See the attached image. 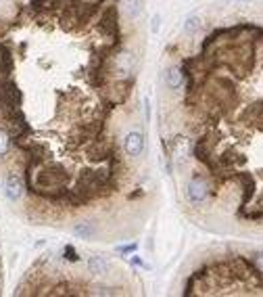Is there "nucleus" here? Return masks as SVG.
Masks as SVG:
<instances>
[{
    "instance_id": "obj_1",
    "label": "nucleus",
    "mask_w": 263,
    "mask_h": 297,
    "mask_svg": "<svg viewBox=\"0 0 263 297\" xmlns=\"http://www.w3.org/2000/svg\"><path fill=\"white\" fill-rule=\"evenodd\" d=\"M119 15H117V6L115 4H111L105 8V13L100 15L98 19V32L100 34H105V36H111V38H115L119 34Z\"/></svg>"
},
{
    "instance_id": "obj_2",
    "label": "nucleus",
    "mask_w": 263,
    "mask_h": 297,
    "mask_svg": "<svg viewBox=\"0 0 263 297\" xmlns=\"http://www.w3.org/2000/svg\"><path fill=\"white\" fill-rule=\"evenodd\" d=\"M186 193H188V199L192 203H200V201H205V197L209 195V184H207V180L203 176L195 174V176L190 178V182H188Z\"/></svg>"
},
{
    "instance_id": "obj_3",
    "label": "nucleus",
    "mask_w": 263,
    "mask_h": 297,
    "mask_svg": "<svg viewBox=\"0 0 263 297\" xmlns=\"http://www.w3.org/2000/svg\"><path fill=\"white\" fill-rule=\"evenodd\" d=\"M117 149L107 140H94L92 147H88V157L94 161H107L109 157H113Z\"/></svg>"
},
{
    "instance_id": "obj_4",
    "label": "nucleus",
    "mask_w": 263,
    "mask_h": 297,
    "mask_svg": "<svg viewBox=\"0 0 263 297\" xmlns=\"http://www.w3.org/2000/svg\"><path fill=\"white\" fill-rule=\"evenodd\" d=\"M124 149H126V153H128L130 157H138L140 153H142V149H144V136H142V132H138V130L130 132V134L126 136V140H124Z\"/></svg>"
},
{
    "instance_id": "obj_5",
    "label": "nucleus",
    "mask_w": 263,
    "mask_h": 297,
    "mask_svg": "<svg viewBox=\"0 0 263 297\" xmlns=\"http://www.w3.org/2000/svg\"><path fill=\"white\" fill-rule=\"evenodd\" d=\"M195 155L200 163H205V166L215 174V163L211 161V142L207 138H200L197 140V145H195Z\"/></svg>"
},
{
    "instance_id": "obj_6",
    "label": "nucleus",
    "mask_w": 263,
    "mask_h": 297,
    "mask_svg": "<svg viewBox=\"0 0 263 297\" xmlns=\"http://www.w3.org/2000/svg\"><path fill=\"white\" fill-rule=\"evenodd\" d=\"M134 53H128V50H124V53H119L115 57V71L119 76L128 78L132 71H134Z\"/></svg>"
},
{
    "instance_id": "obj_7",
    "label": "nucleus",
    "mask_w": 263,
    "mask_h": 297,
    "mask_svg": "<svg viewBox=\"0 0 263 297\" xmlns=\"http://www.w3.org/2000/svg\"><path fill=\"white\" fill-rule=\"evenodd\" d=\"M238 182L242 184V207H247V203L253 199V195H255V178L251 176V174H238Z\"/></svg>"
},
{
    "instance_id": "obj_8",
    "label": "nucleus",
    "mask_w": 263,
    "mask_h": 297,
    "mask_svg": "<svg viewBox=\"0 0 263 297\" xmlns=\"http://www.w3.org/2000/svg\"><path fill=\"white\" fill-rule=\"evenodd\" d=\"M4 193H6V197L11 199V201H17L19 197H21V193H23V182H21V178H19L17 174H8L6 184H4Z\"/></svg>"
},
{
    "instance_id": "obj_9",
    "label": "nucleus",
    "mask_w": 263,
    "mask_h": 297,
    "mask_svg": "<svg viewBox=\"0 0 263 297\" xmlns=\"http://www.w3.org/2000/svg\"><path fill=\"white\" fill-rule=\"evenodd\" d=\"M184 71H182V67H171L167 74H165V82H167V86L171 90H178L182 88V84H184Z\"/></svg>"
},
{
    "instance_id": "obj_10",
    "label": "nucleus",
    "mask_w": 263,
    "mask_h": 297,
    "mask_svg": "<svg viewBox=\"0 0 263 297\" xmlns=\"http://www.w3.org/2000/svg\"><path fill=\"white\" fill-rule=\"evenodd\" d=\"M73 234L82 239H92L96 234V224L94 222H77L73 226Z\"/></svg>"
},
{
    "instance_id": "obj_11",
    "label": "nucleus",
    "mask_w": 263,
    "mask_h": 297,
    "mask_svg": "<svg viewBox=\"0 0 263 297\" xmlns=\"http://www.w3.org/2000/svg\"><path fill=\"white\" fill-rule=\"evenodd\" d=\"M88 268L92 274H105L109 270V266L105 262V258H100V255H92V258L88 260Z\"/></svg>"
},
{
    "instance_id": "obj_12",
    "label": "nucleus",
    "mask_w": 263,
    "mask_h": 297,
    "mask_svg": "<svg viewBox=\"0 0 263 297\" xmlns=\"http://www.w3.org/2000/svg\"><path fill=\"white\" fill-rule=\"evenodd\" d=\"M100 130H103V124H100V121H94V124L84 126L79 134H82V138H84V140H96V138H98V134H100Z\"/></svg>"
},
{
    "instance_id": "obj_13",
    "label": "nucleus",
    "mask_w": 263,
    "mask_h": 297,
    "mask_svg": "<svg viewBox=\"0 0 263 297\" xmlns=\"http://www.w3.org/2000/svg\"><path fill=\"white\" fill-rule=\"evenodd\" d=\"M124 6L130 17H138L140 11H142V2L140 0H124Z\"/></svg>"
},
{
    "instance_id": "obj_14",
    "label": "nucleus",
    "mask_w": 263,
    "mask_h": 297,
    "mask_svg": "<svg viewBox=\"0 0 263 297\" xmlns=\"http://www.w3.org/2000/svg\"><path fill=\"white\" fill-rule=\"evenodd\" d=\"M8 149H11V134L0 128V157H4L8 153Z\"/></svg>"
},
{
    "instance_id": "obj_15",
    "label": "nucleus",
    "mask_w": 263,
    "mask_h": 297,
    "mask_svg": "<svg viewBox=\"0 0 263 297\" xmlns=\"http://www.w3.org/2000/svg\"><path fill=\"white\" fill-rule=\"evenodd\" d=\"M198 27H200V19L198 17H190L188 21H186V25H184V29H186L188 34H195Z\"/></svg>"
},
{
    "instance_id": "obj_16",
    "label": "nucleus",
    "mask_w": 263,
    "mask_h": 297,
    "mask_svg": "<svg viewBox=\"0 0 263 297\" xmlns=\"http://www.w3.org/2000/svg\"><path fill=\"white\" fill-rule=\"evenodd\" d=\"M65 258H67L69 262H77L79 255H77V251L71 247V245H67V247H65Z\"/></svg>"
},
{
    "instance_id": "obj_17",
    "label": "nucleus",
    "mask_w": 263,
    "mask_h": 297,
    "mask_svg": "<svg viewBox=\"0 0 263 297\" xmlns=\"http://www.w3.org/2000/svg\"><path fill=\"white\" fill-rule=\"evenodd\" d=\"M253 264H255V268L259 270V274L263 276V251H259L255 258H253Z\"/></svg>"
},
{
    "instance_id": "obj_18",
    "label": "nucleus",
    "mask_w": 263,
    "mask_h": 297,
    "mask_svg": "<svg viewBox=\"0 0 263 297\" xmlns=\"http://www.w3.org/2000/svg\"><path fill=\"white\" fill-rule=\"evenodd\" d=\"M134 249H136V245H126V247H121L119 251L121 253H130V251H134Z\"/></svg>"
},
{
    "instance_id": "obj_19",
    "label": "nucleus",
    "mask_w": 263,
    "mask_h": 297,
    "mask_svg": "<svg viewBox=\"0 0 263 297\" xmlns=\"http://www.w3.org/2000/svg\"><path fill=\"white\" fill-rule=\"evenodd\" d=\"M32 6H34V8H38V11H40V8L44 6V0H32Z\"/></svg>"
},
{
    "instance_id": "obj_20",
    "label": "nucleus",
    "mask_w": 263,
    "mask_h": 297,
    "mask_svg": "<svg viewBox=\"0 0 263 297\" xmlns=\"http://www.w3.org/2000/svg\"><path fill=\"white\" fill-rule=\"evenodd\" d=\"M50 2H53V6H59V4H69L71 0H50Z\"/></svg>"
}]
</instances>
